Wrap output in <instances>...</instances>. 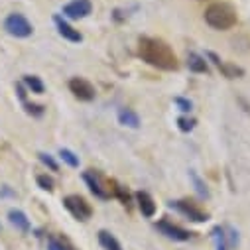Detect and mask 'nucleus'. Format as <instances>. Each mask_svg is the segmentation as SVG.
I'll list each match as a JSON object with an SVG mask.
<instances>
[{
    "label": "nucleus",
    "instance_id": "nucleus-1",
    "mask_svg": "<svg viewBox=\"0 0 250 250\" xmlns=\"http://www.w3.org/2000/svg\"><path fill=\"white\" fill-rule=\"evenodd\" d=\"M138 55L148 65L162 69V71H175L177 69V57L173 49L158 38H140L138 42Z\"/></svg>",
    "mask_w": 250,
    "mask_h": 250
},
{
    "label": "nucleus",
    "instance_id": "nucleus-2",
    "mask_svg": "<svg viewBox=\"0 0 250 250\" xmlns=\"http://www.w3.org/2000/svg\"><path fill=\"white\" fill-rule=\"evenodd\" d=\"M205 22L215 30H229L236 24V12L227 2H213L205 10Z\"/></svg>",
    "mask_w": 250,
    "mask_h": 250
},
{
    "label": "nucleus",
    "instance_id": "nucleus-3",
    "mask_svg": "<svg viewBox=\"0 0 250 250\" xmlns=\"http://www.w3.org/2000/svg\"><path fill=\"white\" fill-rule=\"evenodd\" d=\"M4 30H6L10 36H14V38H28V36H32L34 26L28 22V18H26L24 14L14 12V14H10V16L4 20Z\"/></svg>",
    "mask_w": 250,
    "mask_h": 250
},
{
    "label": "nucleus",
    "instance_id": "nucleus-4",
    "mask_svg": "<svg viewBox=\"0 0 250 250\" xmlns=\"http://www.w3.org/2000/svg\"><path fill=\"white\" fill-rule=\"evenodd\" d=\"M63 207H65V209L73 215V219H77V221H89L91 215H93L91 205H89L83 197H79V195H67V197L63 199Z\"/></svg>",
    "mask_w": 250,
    "mask_h": 250
},
{
    "label": "nucleus",
    "instance_id": "nucleus-5",
    "mask_svg": "<svg viewBox=\"0 0 250 250\" xmlns=\"http://www.w3.org/2000/svg\"><path fill=\"white\" fill-rule=\"evenodd\" d=\"M179 213H183L185 217H189L191 221H195V223H205L207 219H209V215L203 211V209H199L193 201H187V199H179V201H173L171 203Z\"/></svg>",
    "mask_w": 250,
    "mask_h": 250
},
{
    "label": "nucleus",
    "instance_id": "nucleus-6",
    "mask_svg": "<svg viewBox=\"0 0 250 250\" xmlns=\"http://www.w3.org/2000/svg\"><path fill=\"white\" fill-rule=\"evenodd\" d=\"M69 91L79 101H93L95 99V87L83 77H73L69 81Z\"/></svg>",
    "mask_w": 250,
    "mask_h": 250
},
{
    "label": "nucleus",
    "instance_id": "nucleus-7",
    "mask_svg": "<svg viewBox=\"0 0 250 250\" xmlns=\"http://www.w3.org/2000/svg\"><path fill=\"white\" fill-rule=\"evenodd\" d=\"M156 227H158V230L162 234H166L167 238L177 240V242H183V240H189L191 238V232L189 230H185V229H181V227H177V225H173V223H169L166 219H162Z\"/></svg>",
    "mask_w": 250,
    "mask_h": 250
},
{
    "label": "nucleus",
    "instance_id": "nucleus-8",
    "mask_svg": "<svg viewBox=\"0 0 250 250\" xmlns=\"http://www.w3.org/2000/svg\"><path fill=\"white\" fill-rule=\"evenodd\" d=\"M91 10H93V6H91L89 0H73V2H69V4L63 8V14H65L67 18H71V20H79V18L89 16Z\"/></svg>",
    "mask_w": 250,
    "mask_h": 250
},
{
    "label": "nucleus",
    "instance_id": "nucleus-9",
    "mask_svg": "<svg viewBox=\"0 0 250 250\" xmlns=\"http://www.w3.org/2000/svg\"><path fill=\"white\" fill-rule=\"evenodd\" d=\"M83 179H85V183L89 185V189H91V193L93 195H97V197H101V199H108L110 197V193L104 189V187L101 185V181H99V175L93 171V169H89L85 175H83Z\"/></svg>",
    "mask_w": 250,
    "mask_h": 250
},
{
    "label": "nucleus",
    "instance_id": "nucleus-10",
    "mask_svg": "<svg viewBox=\"0 0 250 250\" xmlns=\"http://www.w3.org/2000/svg\"><path fill=\"white\" fill-rule=\"evenodd\" d=\"M136 201H138V209H140V213H142L144 217L150 219V217L156 215V203H154V199H152L150 193L138 191V193H136Z\"/></svg>",
    "mask_w": 250,
    "mask_h": 250
},
{
    "label": "nucleus",
    "instance_id": "nucleus-11",
    "mask_svg": "<svg viewBox=\"0 0 250 250\" xmlns=\"http://www.w3.org/2000/svg\"><path fill=\"white\" fill-rule=\"evenodd\" d=\"M55 24H57V32L63 36L65 40H69V42H81L83 40V36H81L79 30H75L73 26H69L67 22H63L59 16H55Z\"/></svg>",
    "mask_w": 250,
    "mask_h": 250
},
{
    "label": "nucleus",
    "instance_id": "nucleus-12",
    "mask_svg": "<svg viewBox=\"0 0 250 250\" xmlns=\"http://www.w3.org/2000/svg\"><path fill=\"white\" fill-rule=\"evenodd\" d=\"M118 122L122 124V126L138 128V126H140V116H138L132 108H120V110H118Z\"/></svg>",
    "mask_w": 250,
    "mask_h": 250
},
{
    "label": "nucleus",
    "instance_id": "nucleus-13",
    "mask_svg": "<svg viewBox=\"0 0 250 250\" xmlns=\"http://www.w3.org/2000/svg\"><path fill=\"white\" fill-rule=\"evenodd\" d=\"M8 221H10L20 232H28V230H30V221H28V217H26L20 209H12V211L8 213Z\"/></svg>",
    "mask_w": 250,
    "mask_h": 250
},
{
    "label": "nucleus",
    "instance_id": "nucleus-14",
    "mask_svg": "<svg viewBox=\"0 0 250 250\" xmlns=\"http://www.w3.org/2000/svg\"><path fill=\"white\" fill-rule=\"evenodd\" d=\"M187 65H189V69L193 73H209V65H207L205 57H201L197 53H191L189 55V59H187Z\"/></svg>",
    "mask_w": 250,
    "mask_h": 250
},
{
    "label": "nucleus",
    "instance_id": "nucleus-15",
    "mask_svg": "<svg viewBox=\"0 0 250 250\" xmlns=\"http://www.w3.org/2000/svg\"><path fill=\"white\" fill-rule=\"evenodd\" d=\"M99 242L104 250H122L120 242L108 232V230H99Z\"/></svg>",
    "mask_w": 250,
    "mask_h": 250
},
{
    "label": "nucleus",
    "instance_id": "nucleus-16",
    "mask_svg": "<svg viewBox=\"0 0 250 250\" xmlns=\"http://www.w3.org/2000/svg\"><path fill=\"white\" fill-rule=\"evenodd\" d=\"M24 85H26L32 93H36V95H42V93H43V83H42V79L36 77V75H26V77H24Z\"/></svg>",
    "mask_w": 250,
    "mask_h": 250
},
{
    "label": "nucleus",
    "instance_id": "nucleus-17",
    "mask_svg": "<svg viewBox=\"0 0 250 250\" xmlns=\"http://www.w3.org/2000/svg\"><path fill=\"white\" fill-rule=\"evenodd\" d=\"M110 185H112V191H114V195H116V197L120 199V203L128 207V205H130V195H128V191H126V189H124V187H122V185H118V183H116L114 179L110 181Z\"/></svg>",
    "mask_w": 250,
    "mask_h": 250
},
{
    "label": "nucleus",
    "instance_id": "nucleus-18",
    "mask_svg": "<svg viewBox=\"0 0 250 250\" xmlns=\"http://www.w3.org/2000/svg\"><path fill=\"white\" fill-rule=\"evenodd\" d=\"M221 73L225 75V77H229V79H234V77H240L244 71L240 69V67H236V65H232V63H225V61H223V63H221Z\"/></svg>",
    "mask_w": 250,
    "mask_h": 250
},
{
    "label": "nucleus",
    "instance_id": "nucleus-19",
    "mask_svg": "<svg viewBox=\"0 0 250 250\" xmlns=\"http://www.w3.org/2000/svg\"><path fill=\"white\" fill-rule=\"evenodd\" d=\"M213 238H215V246H217V250H229L227 236H225V230H223L221 227H215V229H213Z\"/></svg>",
    "mask_w": 250,
    "mask_h": 250
},
{
    "label": "nucleus",
    "instance_id": "nucleus-20",
    "mask_svg": "<svg viewBox=\"0 0 250 250\" xmlns=\"http://www.w3.org/2000/svg\"><path fill=\"white\" fill-rule=\"evenodd\" d=\"M189 177H191V181L195 183V189H197V193H199L201 197H205V199H207V197H209V189H207V185L201 181V177H199L195 171H189Z\"/></svg>",
    "mask_w": 250,
    "mask_h": 250
},
{
    "label": "nucleus",
    "instance_id": "nucleus-21",
    "mask_svg": "<svg viewBox=\"0 0 250 250\" xmlns=\"http://www.w3.org/2000/svg\"><path fill=\"white\" fill-rule=\"evenodd\" d=\"M47 250H73L63 238H55V236H51L49 238V242H47Z\"/></svg>",
    "mask_w": 250,
    "mask_h": 250
},
{
    "label": "nucleus",
    "instance_id": "nucleus-22",
    "mask_svg": "<svg viewBox=\"0 0 250 250\" xmlns=\"http://www.w3.org/2000/svg\"><path fill=\"white\" fill-rule=\"evenodd\" d=\"M59 156H61V160H63L67 166H71V167H77L79 166V158L71 150H59Z\"/></svg>",
    "mask_w": 250,
    "mask_h": 250
},
{
    "label": "nucleus",
    "instance_id": "nucleus-23",
    "mask_svg": "<svg viewBox=\"0 0 250 250\" xmlns=\"http://www.w3.org/2000/svg\"><path fill=\"white\" fill-rule=\"evenodd\" d=\"M177 126L181 132H191L195 126V120L193 118H187V116H179L177 118Z\"/></svg>",
    "mask_w": 250,
    "mask_h": 250
},
{
    "label": "nucleus",
    "instance_id": "nucleus-24",
    "mask_svg": "<svg viewBox=\"0 0 250 250\" xmlns=\"http://www.w3.org/2000/svg\"><path fill=\"white\" fill-rule=\"evenodd\" d=\"M38 185H40V189H43V191H53V179L49 177V175H45V173H42V175H38Z\"/></svg>",
    "mask_w": 250,
    "mask_h": 250
},
{
    "label": "nucleus",
    "instance_id": "nucleus-25",
    "mask_svg": "<svg viewBox=\"0 0 250 250\" xmlns=\"http://www.w3.org/2000/svg\"><path fill=\"white\" fill-rule=\"evenodd\" d=\"M40 162H42L43 166H47V167H49L51 171H57V169H59L57 162H55V160H53V158H51L49 154H40Z\"/></svg>",
    "mask_w": 250,
    "mask_h": 250
},
{
    "label": "nucleus",
    "instance_id": "nucleus-26",
    "mask_svg": "<svg viewBox=\"0 0 250 250\" xmlns=\"http://www.w3.org/2000/svg\"><path fill=\"white\" fill-rule=\"evenodd\" d=\"M225 236H227V244H229V248H232V246L238 244V232H236L234 229H229V234H225Z\"/></svg>",
    "mask_w": 250,
    "mask_h": 250
},
{
    "label": "nucleus",
    "instance_id": "nucleus-27",
    "mask_svg": "<svg viewBox=\"0 0 250 250\" xmlns=\"http://www.w3.org/2000/svg\"><path fill=\"white\" fill-rule=\"evenodd\" d=\"M175 104H177V106H179V110H183V112H189V110H191V106H193V104H191V101L181 99V97H177V99H175Z\"/></svg>",
    "mask_w": 250,
    "mask_h": 250
},
{
    "label": "nucleus",
    "instance_id": "nucleus-28",
    "mask_svg": "<svg viewBox=\"0 0 250 250\" xmlns=\"http://www.w3.org/2000/svg\"><path fill=\"white\" fill-rule=\"evenodd\" d=\"M26 110L30 114H34V116H40L43 112V106H40V104H26Z\"/></svg>",
    "mask_w": 250,
    "mask_h": 250
}]
</instances>
